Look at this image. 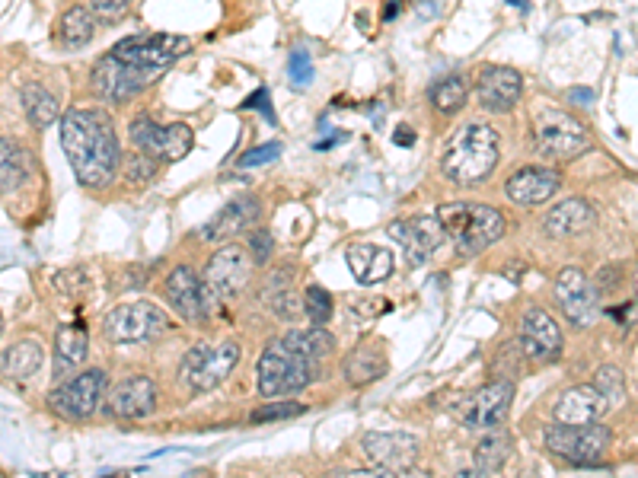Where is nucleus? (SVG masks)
<instances>
[{"mask_svg": "<svg viewBox=\"0 0 638 478\" xmlns=\"http://www.w3.org/2000/svg\"><path fill=\"white\" fill-rule=\"evenodd\" d=\"M61 147L83 189H106L122 166V147L109 112L71 109L61 122Z\"/></svg>", "mask_w": 638, "mask_h": 478, "instance_id": "obj_1", "label": "nucleus"}, {"mask_svg": "<svg viewBox=\"0 0 638 478\" xmlns=\"http://www.w3.org/2000/svg\"><path fill=\"white\" fill-rule=\"evenodd\" d=\"M498 157H501L498 131L485 122H469L453 131L441 166H444V176L457 185H473L492 176Z\"/></svg>", "mask_w": 638, "mask_h": 478, "instance_id": "obj_2", "label": "nucleus"}, {"mask_svg": "<svg viewBox=\"0 0 638 478\" xmlns=\"http://www.w3.org/2000/svg\"><path fill=\"white\" fill-rule=\"evenodd\" d=\"M438 220L460 255H479L505 236V214L492 204L450 201L438 208Z\"/></svg>", "mask_w": 638, "mask_h": 478, "instance_id": "obj_3", "label": "nucleus"}, {"mask_svg": "<svg viewBox=\"0 0 638 478\" xmlns=\"http://www.w3.org/2000/svg\"><path fill=\"white\" fill-rule=\"evenodd\" d=\"M240 361V345L233 338L224 341H198L182 357L179 380L192 392H211L221 386Z\"/></svg>", "mask_w": 638, "mask_h": 478, "instance_id": "obj_4", "label": "nucleus"}, {"mask_svg": "<svg viewBox=\"0 0 638 478\" xmlns=\"http://www.w3.org/2000/svg\"><path fill=\"white\" fill-rule=\"evenodd\" d=\"M533 134H536V150H540V157H546L552 163L575 160L584 150H591V131H587L575 115L552 109V106L533 115Z\"/></svg>", "mask_w": 638, "mask_h": 478, "instance_id": "obj_5", "label": "nucleus"}, {"mask_svg": "<svg viewBox=\"0 0 638 478\" xmlns=\"http://www.w3.org/2000/svg\"><path fill=\"white\" fill-rule=\"evenodd\" d=\"M316 377V364L297 357L284 341L278 338L275 345H268L259 357V392L265 399L288 396V392H300L310 386Z\"/></svg>", "mask_w": 638, "mask_h": 478, "instance_id": "obj_6", "label": "nucleus"}, {"mask_svg": "<svg viewBox=\"0 0 638 478\" xmlns=\"http://www.w3.org/2000/svg\"><path fill=\"white\" fill-rule=\"evenodd\" d=\"M103 332L112 345H138V341H154L166 332V313L154 303H125L115 306L106 316Z\"/></svg>", "mask_w": 638, "mask_h": 478, "instance_id": "obj_7", "label": "nucleus"}, {"mask_svg": "<svg viewBox=\"0 0 638 478\" xmlns=\"http://www.w3.org/2000/svg\"><path fill=\"white\" fill-rule=\"evenodd\" d=\"M610 428L603 424H587V428H565V424H552L546 431V450L556 453L575 466H597L603 453L610 447Z\"/></svg>", "mask_w": 638, "mask_h": 478, "instance_id": "obj_8", "label": "nucleus"}, {"mask_svg": "<svg viewBox=\"0 0 638 478\" xmlns=\"http://www.w3.org/2000/svg\"><path fill=\"white\" fill-rule=\"evenodd\" d=\"M186 51H192V39L186 36H128L115 45L109 55H115L119 61L141 67V71H166L176 58H182Z\"/></svg>", "mask_w": 638, "mask_h": 478, "instance_id": "obj_9", "label": "nucleus"}, {"mask_svg": "<svg viewBox=\"0 0 638 478\" xmlns=\"http://www.w3.org/2000/svg\"><path fill=\"white\" fill-rule=\"evenodd\" d=\"M249 271L253 262L240 246H224L211 255V262L205 268V294L208 303H224L243 294V287L249 284Z\"/></svg>", "mask_w": 638, "mask_h": 478, "instance_id": "obj_10", "label": "nucleus"}, {"mask_svg": "<svg viewBox=\"0 0 638 478\" xmlns=\"http://www.w3.org/2000/svg\"><path fill=\"white\" fill-rule=\"evenodd\" d=\"M103 392H106V373L87 370V373H80V377H74L71 383L58 386L52 396H48V408L64 421H87L99 408Z\"/></svg>", "mask_w": 638, "mask_h": 478, "instance_id": "obj_11", "label": "nucleus"}, {"mask_svg": "<svg viewBox=\"0 0 638 478\" xmlns=\"http://www.w3.org/2000/svg\"><path fill=\"white\" fill-rule=\"evenodd\" d=\"M154 77H160V74L141 71V67H131L115 55H106L93 67V90L99 99L112 102V106H122V102H128L131 96H138Z\"/></svg>", "mask_w": 638, "mask_h": 478, "instance_id": "obj_12", "label": "nucleus"}, {"mask_svg": "<svg viewBox=\"0 0 638 478\" xmlns=\"http://www.w3.org/2000/svg\"><path fill=\"white\" fill-rule=\"evenodd\" d=\"M556 300L562 306V313L568 316V322H572L575 329H584L591 326V322L600 316V297L594 284L587 281V275L581 268L568 265L559 271L556 278Z\"/></svg>", "mask_w": 638, "mask_h": 478, "instance_id": "obj_13", "label": "nucleus"}, {"mask_svg": "<svg viewBox=\"0 0 638 478\" xmlns=\"http://www.w3.org/2000/svg\"><path fill=\"white\" fill-rule=\"evenodd\" d=\"M511 402H514V383H508V380L485 383L482 389H476L473 396L466 399L460 418H463L466 428L489 431V428H498V424L508 418Z\"/></svg>", "mask_w": 638, "mask_h": 478, "instance_id": "obj_14", "label": "nucleus"}, {"mask_svg": "<svg viewBox=\"0 0 638 478\" xmlns=\"http://www.w3.org/2000/svg\"><path fill=\"white\" fill-rule=\"evenodd\" d=\"M390 236L399 239L409 265H425L428 255L444 243V227L438 217H409L390 224Z\"/></svg>", "mask_w": 638, "mask_h": 478, "instance_id": "obj_15", "label": "nucleus"}, {"mask_svg": "<svg viewBox=\"0 0 638 478\" xmlns=\"http://www.w3.org/2000/svg\"><path fill=\"white\" fill-rule=\"evenodd\" d=\"M520 351L530 361H556L562 354V329L546 310H527L520 322Z\"/></svg>", "mask_w": 638, "mask_h": 478, "instance_id": "obj_16", "label": "nucleus"}, {"mask_svg": "<svg viewBox=\"0 0 638 478\" xmlns=\"http://www.w3.org/2000/svg\"><path fill=\"white\" fill-rule=\"evenodd\" d=\"M157 408V386L150 377H128L109 392L106 412L112 418H125V421H141L150 418Z\"/></svg>", "mask_w": 638, "mask_h": 478, "instance_id": "obj_17", "label": "nucleus"}, {"mask_svg": "<svg viewBox=\"0 0 638 478\" xmlns=\"http://www.w3.org/2000/svg\"><path fill=\"white\" fill-rule=\"evenodd\" d=\"M166 297H170L173 310L182 319H189V322H201V319H208V313H211L205 284L198 281V275L189 265H176L170 271V278H166Z\"/></svg>", "mask_w": 638, "mask_h": 478, "instance_id": "obj_18", "label": "nucleus"}, {"mask_svg": "<svg viewBox=\"0 0 638 478\" xmlns=\"http://www.w3.org/2000/svg\"><path fill=\"white\" fill-rule=\"evenodd\" d=\"M364 453L371 459L374 466L380 469H390V472H406L415 469L418 463V440L409 434H364Z\"/></svg>", "mask_w": 638, "mask_h": 478, "instance_id": "obj_19", "label": "nucleus"}, {"mask_svg": "<svg viewBox=\"0 0 638 478\" xmlns=\"http://www.w3.org/2000/svg\"><path fill=\"white\" fill-rule=\"evenodd\" d=\"M476 96L485 112H511L524 96V77L514 67H485L476 83Z\"/></svg>", "mask_w": 638, "mask_h": 478, "instance_id": "obj_20", "label": "nucleus"}, {"mask_svg": "<svg viewBox=\"0 0 638 478\" xmlns=\"http://www.w3.org/2000/svg\"><path fill=\"white\" fill-rule=\"evenodd\" d=\"M607 408L610 405L600 396L597 386H572L562 392V399L552 408V418H556V424H565V428H587V424H597Z\"/></svg>", "mask_w": 638, "mask_h": 478, "instance_id": "obj_21", "label": "nucleus"}, {"mask_svg": "<svg viewBox=\"0 0 638 478\" xmlns=\"http://www.w3.org/2000/svg\"><path fill=\"white\" fill-rule=\"evenodd\" d=\"M559 189H562L559 169H549V166H527V169H517V173L505 182V195H508L514 204H524V208H533V204L549 201Z\"/></svg>", "mask_w": 638, "mask_h": 478, "instance_id": "obj_22", "label": "nucleus"}, {"mask_svg": "<svg viewBox=\"0 0 638 478\" xmlns=\"http://www.w3.org/2000/svg\"><path fill=\"white\" fill-rule=\"evenodd\" d=\"M262 214V204L253 195H243V198H233L227 208H221L211 224L201 227V239H230V236H240L243 230H249L259 220Z\"/></svg>", "mask_w": 638, "mask_h": 478, "instance_id": "obj_23", "label": "nucleus"}, {"mask_svg": "<svg viewBox=\"0 0 638 478\" xmlns=\"http://www.w3.org/2000/svg\"><path fill=\"white\" fill-rule=\"evenodd\" d=\"M351 275L358 284H380L393 275V252L374 243H355L345 252Z\"/></svg>", "mask_w": 638, "mask_h": 478, "instance_id": "obj_24", "label": "nucleus"}, {"mask_svg": "<svg viewBox=\"0 0 638 478\" xmlns=\"http://www.w3.org/2000/svg\"><path fill=\"white\" fill-rule=\"evenodd\" d=\"M594 217H597L594 208L584 198H565L546 214L543 227L549 236L565 239V236H575V233H584L587 227H594Z\"/></svg>", "mask_w": 638, "mask_h": 478, "instance_id": "obj_25", "label": "nucleus"}, {"mask_svg": "<svg viewBox=\"0 0 638 478\" xmlns=\"http://www.w3.org/2000/svg\"><path fill=\"white\" fill-rule=\"evenodd\" d=\"M345 380L351 386H367V383H374L380 380L383 373H386V354L380 345H361L355 348L348 357H345Z\"/></svg>", "mask_w": 638, "mask_h": 478, "instance_id": "obj_26", "label": "nucleus"}, {"mask_svg": "<svg viewBox=\"0 0 638 478\" xmlns=\"http://www.w3.org/2000/svg\"><path fill=\"white\" fill-rule=\"evenodd\" d=\"M42 361H45V348L39 345V341L26 338V341H16L13 348L4 351V357H0V370L13 380H26V377H32V373H39Z\"/></svg>", "mask_w": 638, "mask_h": 478, "instance_id": "obj_27", "label": "nucleus"}, {"mask_svg": "<svg viewBox=\"0 0 638 478\" xmlns=\"http://www.w3.org/2000/svg\"><path fill=\"white\" fill-rule=\"evenodd\" d=\"M284 345H288L297 357H304V361L310 364H319L323 357L332 354L335 348V338L323 329V326H313V329H294L281 338Z\"/></svg>", "mask_w": 638, "mask_h": 478, "instance_id": "obj_28", "label": "nucleus"}, {"mask_svg": "<svg viewBox=\"0 0 638 478\" xmlns=\"http://www.w3.org/2000/svg\"><path fill=\"white\" fill-rule=\"evenodd\" d=\"M128 138L131 144L138 147V153H147V157L154 160H166V150H170V131L160 128L154 118H134L131 128H128Z\"/></svg>", "mask_w": 638, "mask_h": 478, "instance_id": "obj_29", "label": "nucleus"}, {"mask_svg": "<svg viewBox=\"0 0 638 478\" xmlns=\"http://www.w3.org/2000/svg\"><path fill=\"white\" fill-rule=\"evenodd\" d=\"M87 332L77 329V326H64L58 329V338H55V364H58V377L67 370H77L83 367V361H87Z\"/></svg>", "mask_w": 638, "mask_h": 478, "instance_id": "obj_30", "label": "nucleus"}, {"mask_svg": "<svg viewBox=\"0 0 638 478\" xmlns=\"http://www.w3.org/2000/svg\"><path fill=\"white\" fill-rule=\"evenodd\" d=\"M58 36L64 48H83L90 45L96 36V16L90 7H71L61 16V26H58Z\"/></svg>", "mask_w": 638, "mask_h": 478, "instance_id": "obj_31", "label": "nucleus"}, {"mask_svg": "<svg viewBox=\"0 0 638 478\" xmlns=\"http://www.w3.org/2000/svg\"><path fill=\"white\" fill-rule=\"evenodd\" d=\"M23 109H26V118L32 122V128H48L61 118L58 99L48 93L42 83H26L23 87Z\"/></svg>", "mask_w": 638, "mask_h": 478, "instance_id": "obj_32", "label": "nucleus"}, {"mask_svg": "<svg viewBox=\"0 0 638 478\" xmlns=\"http://www.w3.org/2000/svg\"><path fill=\"white\" fill-rule=\"evenodd\" d=\"M26 176H29V153L16 147L13 141L0 138V195L20 189Z\"/></svg>", "mask_w": 638, "mask_h": 478, "instance_id": "obj_33", "label": "nucleus"}, {"mask_svg": "<svg viewBox=\"0 0 638 478\" xmlns=\"http://www.w3.org/2000/svg\"><path fill=\"white\" fill-rule=\"evenodd\" d=\"M466 96H469V87H466V80H463L460 74H450V77L438 80V83L431 87V102H434V109L447 112V115L457 112V109H463Z\"/></svg>", "mask_w": 638, "mask_h": 478, "instance_id": "obj_34", "label": "nucleus"}, {"mask_svg": "<svg viewBox=\"0 0 638 478\" xmlns=\"http://www.w3.org/2000/svg\"><path fill=\"white\" fill-rule=\"evenodd\" d=\"M508 456H511V440L505 437V434H485L482 440H479V447H476V463H479V469H501L508 463Z\"/></svg>", "mask_w": 638, "mask_h": 478, "instance_id": "obj_35", "label": "nucleus"}, {"mask_svg": "<svg viewBox=\"0 0 638 478\" xmlns=\"http://www.w3.org/2000/svg\"><path fill=\"white\" fill-rule=\"evenodd\" d=\"M304 313L310 316L313 326H326V322L332 319V294L326 287H307V294H304Z\"/></svg>", "mask_w": 638, "mask_h": 478, "instance_id": "obj_36", "label": "nucleus"}, {"mask_svg": "<svg viewBox=\"0 0 638 478\" xmlns=\"http://www.w3.org/2000/svg\"><path fill=\"white\" fill-rule=\"evenodd\" d=\"M594 386L600 389V396L607 399V405H619L626 399V380L623 373H619V367H600Z\"/></svg>", "mask_w": 638, "mask_h": 478, "instance_id": "obj_37", "label": "nucleus"}, {"mask_svg": "<svg viewBox=\"0 0 638 478\" xmlns=\"http://www.w3.org/2000/svg\"><path fill=\"white\" fill-rule=\"evenodd\" d=\"M307 405L300 402H275V405H265V408H256L253 412V421L256 424H265V421H284V418H294V415H304Z\"/></svg>", "mask_w": 638, "mask_h": 478, "instance_id": "obj_38", "label": "nucleus"}, {"mask_svg": "<svg viewBox=\"0 0 638 478\" xmlns=\"http://www.w3.org/2000/svg\"><path fill=\"white\" fill-rule=\"evenodd\" d=\"M154 173H157V160L154 157H147V153H134V157L125 163V176H128V182L131 185H144V182H150L154 179Z\"/></svg>", "mask_w": 638, "mask_h": 478, "instance_id": "obj_39", "label": "nucleus"}, {"mask_svg": "<svg viewBox=\"0 0 638 478\" xmlns=\"http://www.w3.org/2000/svg\"><path fill=\"white\" fill-rule=\"evenodd\" d=\"M288 74H291V80H294L297 90L310 87V80H313V61H310L307 51H294L291 64H288Z\"/></svg>", "mask_w": 638, "mask_h": 478, "instance_id": "obj_40", "label": "nucleus"}, {"mask_svg": "<svg viewBox=\"0 0 638 478\" xmlns=\"http://www.w3.org/2000/svg\"><path fill=\"white\" fill-rule=\"evenodd\" d=\"M278 157H281V144H262V147H256V150H246L237 163H240L243 169H253V166H262V163H272V160H278Z\"/></svg>", "mask_w": 638, "mask_h": 478, "instance_id": "obj_41", "label": "nucleus"}, {"mask_svg": "<svg viewBox=\"0 0 638 478\" xmlns=\"http://www.w3.org/2000/svg\"><path fill=\"white\" fill-rule=\"evenodd\" d=\"M55 287L61 290V294H64V290H67V294H77V290H87L90 287V278L83 275L80 268H67V271H61V275L55 278Z\"/></svg>", "mask_w": 638, "mask_h": 478, "instance_id": "obj_42", "label": "nucleus"}, {"mask_svg": "<svg viewBox=\"0 0 638 478\" xmlns=\"http://www.w3.org/2000/svg\"><path fill=\"white\" fill-rule=\"evenodd\" d=\"M125 7H128V0H93V16L103 23H115V20H122Z\"/></svg>", "mask_w": 638, "mask_h": 478, "instance_id": "obj_43", "label": "nucleus"}, {"mask_svg": "<svg viewBox=\"0 0 638 478\" xmlns=\"http://www.w3.org/2000/svg\"><path fill=\"white\" fill-rule=\"evenodd\" d=\"M272 310L281 316V319H294L297 313V297H294V287H281L272 294Z\"/></svg>", "mask_w": 638, "mask_h": 478, "instance_id": "obj_44", "label": "nucleus"}, {"mask_svg": "<svg viewBox=\"0 0 638 478\" xmlns=\"http://www.w3.org/2000/svg\"><path fill=\"white\" fill-rule=\"evenodd\" d=\"M249 249H253V259L256 262H268V255H272L275 243H272V233L268 230H256L249 236Z\"/></svg>", "mask_w": 638, "mask_h": 478, "instance_id": "obj_45", "label": "nucleus"}, {"mask_svg": "<svg viewBox=\"0 0 638 478\" xmlns=\"http://www.w3.org/2000/svg\"><path fill=\"white\" fill-rule=\"evenodd\" d=\"M243 109H259V115H265L268 118V122H278V118H275V109H272V96H268V90L262 87V90H256L253 96H249L246 102H243Z\"/></svg>", "mask_w": 638, "mask_h": 478, "instance_id": "obj_46", "label": "nucleus"}, {"mask_svg": "<svg viewBox=\"0 0 638 478\" xmlns=\"http://www.w3.org/2000/svg\"><path fill=\"white\" fill-rule=\"evenodd\" d=\"M326 478H396V472L390 469H351V472H332Z\"/></svg>", "mask_w": 638, "mask_h": 478, "instance_id": "obj_47", "label": "nucleus"}, {"mask_svg": "<svg viewBox=\"0 0 638 478\" xmlns=\"http://www.w3.org/2000/svg\"><path fill=\"white\" fill-rule=\"evenodd\" d=\"M393 141H396L399 147H412V144H415V131H412L409 125H399L396 134H393Z\"/></svg>", "mask_w": 638, "mask_h": 478, "instance_id": "obj_48", "label": "nucleus"}, {"mask_svg": "<svg viewBox=\"0 0 638 478\" xmlns=\"http://www.w3.org/2000/svg\"><path fill=\"white\" fill-rule=\"evenodd\" d=\"M453 478H492L485 469H463V472H457Z\"/></svg>", "mask_w": 638, "mask_h": 478, "instance_id": "obj_49", "label": "nucleus"}, {"mask_svg": "<svg viewBox=\"0 0 638 478\" xmlns=\"http://www.w3.org/2000/svg\"><path fill=\"white\" fill-rule=\"evenodd\" d=\"M399 13V0H396V4H393V0H390V4H386V13H383V20H393V16Z\"/></svg>", "mask_w": 638, "mask_h": 478, "instance_id": "obj_50", "label": "nucleus"}, {"mask_svg": "<svg viewBox=\"0 0 638 478\" xmlns=\"http://www.w3.org/2000/svg\"><path fill=\"white\" fill-rule=\"evenodd\" d=\"M402 478H434L431 472H425V469H412V472H406Z\"/></svg>", "mask_w": 638, "mask_h": 478, "instance_id": "obj_51", "label": "nucleus"}, {"mask_svg": "<svg viewBox=\"0 0 638 478\" xmlns=\"http://www.w3.org/2000/svg\"><path fill=\"white\" fill-rule=\"evenodd\" d=\"M572 99H578V102H587V99H591V90H572Z\"/></svg>", "mask_w": 638, "mask_h": 478, "instance_id": "obj_52", "label": "nucleus"}, {"mask_svg": "<svg viewBox=\"0 0 638 478\" xmlns=\"http://www.w3.org/2000/svg\"><path fill=\"white\" fill-rule=\"evenodd\" d=\"M524 478H540V475H536V472H530V475H524Z\"/></svg>", "mask_w": 638, "mask_h": 478, "instance_id": "obj_53", "label": "nucleus"}, {"mask_svg": "<svg viewBox=\"0 0 638 478\" xmlns=\"http://www.w3.org/2000/svg\"><path fill=\"white\" fill-rule=\"evenodd\" d=\"M635 290H638V275H635Z\"/></svg>", "mask_w": 638, "mask_h": 478, "instance_id": "obj_54", "label": "nucleus"}, {"mask_svg": "<svg viewBox=\"0 0 638 478\" xmlns=\"http://www.w3.org/2000/svg\"><path fill=\"white\" fill-rule=\"evenodd\" d=\"M0 329H4V322H0Z\"/></svg>", "mask_w": 638, "mask_h": 478, "instance_id": "obj_55", "label": "nucleus"}]
</instances>
